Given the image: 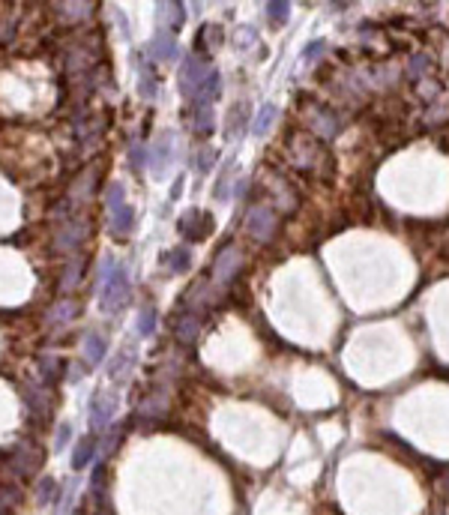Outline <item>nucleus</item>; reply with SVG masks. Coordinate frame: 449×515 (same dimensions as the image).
<instances>
[{
	"label": "nucleus",
	"instance_id": "obj_1",
	"mask_svg": "<svg viewBox=\"0 0 449 515\" xmlns=\"http://www.w3.org/2000/svg\"><path fill=\"white\" fill-rule=\"evenodd\" d=\"M126 300H129V279H126V270L117 264L111 273L105 276V285H102V309L105 312H117L123 309Z\"/></svg>",
	"mask_w": 449,
	"mask_h": 515
},
{
	"label": "nucleus",
	"instance_id": "obj_2",
	"mask_svg": "<svg viewBox=\"0 0 449 515\" xmlns=\"http://www.w3.org/2000/svg\"><path fill=\"white\" fill-rule=\"evenodd\" d=\"M278 228V216L269 210L267 204H255L249 210L246 216V231H249V237L251 240H258V243H269L273 240V234Z\"/></svg>",
	"mask_w": 449,
	"mask_h": 515
},
{
	"label": "nucleus",
	"instance_id": "obj_3",
	"mask_svg": "<svg viewBox=\"0 0 449 515\" xmlns=\"http://www.w3.org/2000/svg\"><path fill=\"white\" fill-rule=\"evenodd\" d=\"M287 153H291V162L300 171H314V165H318L321 162V147L318 144H314L309 135H291V138H287Z\"/></svg>",
	"mask_w": 449,
	"mask_h": 515
},
{
	"label": "nucleus",
	"instance_id": "obj_4",
	"mask_svg": "<svg viewBox=\"0 0 449 515\" xmlns=\"http://www.w3.org/2000/svg\"><path fill=\"white\" fill-rule=\"evenodd\" d=\"M207 72H210V66H207V60H201L198 54H189L186 63L180 66V90H183V96L195 99L198 87H201V81L207 78Z\"/></svg>",
	"mask_w": 449,
	"mask_h": 515
},
{
	"label": "nucleus",
	"instance_id": "obj_5",
	"mask_svg": "<svg viewBox=\"0 0 449 515\" xmlns=\"http://www.w3.org/2000/svg\"><path fill=\"white\" fill-rule=\"evenodd\" d=\"M240 267H242V252L237 246H222V252L213 261V279L219 285H228L240 273Z\"/></svg>",
	"mask_w": 449,
	"mask_h": 515
},
{
	"label": "nucleus",
	"instance_id": "obj_6",
	"mask_svg": "<svg viewBox=\"0 0 449 515\" xmlns=\"http://www.w3.org/2000/svg\"><path fill=\"white\" fill-rule=\"evenodd\" d=\"M213 231V216L210 213H204V210H186L183 216H180V234L189 240V243H198V240H204L207 234Z\"/></svg>",
	"mask_w": 449,
	"mask_h": 515
},
{
	"label": "nucleus",
	"instance_id": "obj_7",
	"mask_svg": "<svg viewBox=\"0 0 449 515\" xmlns=\"http://www.w3.org/2000/svg\"><path fill=\"white\" fill-rule=\"evenodd\" d=\"M114 413H117V395L96 393L90 399V426H93V431H102L114 420Z\"/></svg>",
	"mask_w": 449,
	"mask_h": 515
},
{
	"label": "nucleus",
	"instance_id": "obj_8",
	"mask_svg": "<svg viewBox=\"0 0 449 515\" xmlns=\"http://www.w3.org/2000/svg\"><path fill=\"white\" fill-rule=\"evenodd\" d=\"M309 132H314L318 138H336L338 135V117L329 111V108H321L314 111V117L309 120Z\"/></svg>",
	"mask_w": 449,
	"mask_h": 515
},
{
	"label": "nucleus",
	"instance_id": "obj_9",
	"mask_svg": "<svg viewBox=\"0 0 449 515\" xmlns=\"http://www.w3.org/2000/svg\"><path fill=\"white\" fill-rule=\"evenodd\" d=\"M84 234H87V222H69V225H63V228H60V234H57V240H54V246H57L60 252L63 249H75L78 246V243L81 240H84Z\"/></svg>",
	"mask_w": 449,
	"mask_h": 515
},
{
	"label": "nucleus",
	"instance_id": "obj_10",
	"mask_svg": "<svg viewBox=\"0 0 449 515\" xmlns=\"http://www.w3.org/2000/svg\"><path fill=\"white\" fill-rule=\"evenodd\" d=\"M147 54L156 63H165V60H174L177 57V39L171 33H159L156 39L147 45Z\"/></svg>",
	"mask_w": 449,
	"mask_h": 515
},
{
	"label": "nucleus",
	"instance_id": "obj_11",
	"mask_svg": "<svg viewBox=\"0 0 449 515\" xmlns=\"http://www.w3.org/2000/svg\"><path fill=\"white\" fill-rule=\"evenodd\" d=\"M105 350H108V341L105 336H99V333H87L84 336V363L93 368L105 359Z\"/></svg>",
	"mask_w": 449,
	"mask_h": 515
},
{
	"label": "nucleus",
	"instance_id": "obj_12",
	"mask_svg": "<svg viewBox=\"0 0 449 515\" xmlns=\"http://www.w3.org/2000/svg\"><path fill=\"white\" fill-rule=\"evenodd\" d=\"M93 456H96V438L87 435L84 440H78L75 449H72V471H84V467H90Z\"/></svg>",
	"mask_w": 449,
	"mask_h": 515
},
{
	"label": "nucleus",
	"instance_id": "obj_13",
	"mask_svg": "<svg viewBox=\"0 0 449 515\" xmlns=\"http://www.w3.org/2000/svg\"><path fill=\"white\" fill-rule=\"evenodd\" d=\"M219 90H222V78H219V72H216V69H210V72H207V78L201 81V87H198L192 102L195 105H210L213 99L219 96Z\"/></svg>",
	"mask_w": 449,
	"mask_h": 515
},
{
	"label": "nucleus",
	"instance_id": "obj_14",
	"mask_svg": "<svg viewBox=\"0 0 449 515\" xmlns=\"http://www.w3.org/2000/svg\"><path fill=\"white\" fill-rule=\"evenodd\" d=\"M132 225H135V210H132V207H129V204L114 207V210H111V231H117V234H129Z\"/></svg>",
	"mask_w": 449,
	"mask_h": 515
},
{
	"label": "nucleus",
	"instance_id": "obj_15",
	"mask_svg": "<svg viewBox=\"0 0 449 515\" xmlns=\"http://www.w3.org/2000/svg\"><path fill=\"white\" fill-rule=\"evenodd\" d=\"M276 117H278V108L276 105H260L255 123H251V135H258V138H260V135H267L269 126L276 123Z\"/></svg>",
	"mask_w": 449,
	"mask_h": 515
},
{
	"label": "nucleus",
	"instance_id": "obj_16",
	"mask_svg": "<svg viewBox=\"0 0 449 515\" xmlns=\"http://www.w3.org/2000/svg\"><path fill=\"white\" fill-rule=\"evenodd\" d=\"M192 129H195V135H210L213 132V108L210 105H195Z\"/></svg>",
	"mask_w": 449,
	"mask_h": 515
},
{
	"label": "nucleus",
	"instance_id": "obj_17",
	"mask_svg": "<svg viewBox=\"0 0 449 515\" xmlns=\"http://www.w3.org/2000/svg\"><path fill=\"white\" fill-rule=\"evenodd\" d=\"M186 21V12L180 3H159V24H168V27H177Z\"/></svg>",
	"mask_w": 449,
	"mask_h": 515
},
{
	"label": "nucleus",
	"instance_id": "obj_18",
	"mask_svg": "<svg viewBox=\"0 0 449 515\" xmlns=\"http://www.w3.org/2000/svg\"><path fill=\"white\" fill-rule=\"evenodd\" d=\"M198 330H201V318H198V315H183V318H180V324H177V339L180 341H192L195 336H198Z\"/></svg>",
	"mask_w": 449,
	"mask_h": 515
},
{
	"label": "nucleus",
	"instance_id": "obj_19",
	"mask_svg": "<svg viewBox=\"0 0 449 515\" xmlns=\"http://www.w3.org/2000/svg\"><path fill=\"white\" fill-rule=\"evenodd\" d=\"M168 156H171V135H162L159 144H156V147H153V156H150L153 168H156L159 174L168 168Z\"/></svg>",
	"mask_w": 449,
	"mask_h": 515
},
{
	"label": "nucleus",
	"instance_id": "obj_20",
	"mask_svg": "<svg viewBox=\"0 0 449 515\" xmlns=\"http://www.w3.org/2000/svg\"><path fill=\"white\" fill-rule=\"evenodd\" d=\"M222 45V27L219 24H210V27H201V39H198V48H207V51H216Z\"/></svg>",
	"mask_w": 449,
	"mask_h": 515
},
{
	"label": "nucleus",
	"instance_id": "obj_21",
	"mask_svg": "<svg viewBox=\"0 0 449 515\" xmlns=\"http://www.w3.org/2000/svg\"><path fill=\"white\" fill-rule=\"evenodd\" d=\"M162 261H165V267L171 270V273H186L189 270V252L186 249H171Z\"/></svg>",
	"mask_w": 449,
	"mask_h": 515
},
{
	"label": "nucleus",
	"instance_id": "obj_22",
	"mask_svg": "<svg viewBox=\"0 0 449 515\" xmlns=\"http://www.w3.org/2000/svg\"><path fill=\"white\" fill-rule=\"evenodd\" d=\"M78 315V306L72 303V300H60L57 303V309H54L51 315H48V321L51 324H60V321H69V318H75Z\"/></svg>",
	"mask_w": 449,
	"mask_h": 515
},
{
	"label": "nucleus",
	"instance_id": "obj_23",
	"mask_svg": "<svg viewBox=\"0 0 449 515\" xmlns=\"http://www.w3.org/2000/svg\"><path fill=\"white\" fill-rule=\"evenodd\" d=\"M246 117H249V108H246V105H237V108H233V111L228 114V135H231V138L242 132V123H246Z\"/></svg>",
	"mask_w": 449,
	"mask_h": 515
},
{
	"label": "nucleus",
	"instance_id": "obj_24",
	"mask_svg": "<svg viewBox=\"0 0 449 515\" xmlns=\"http://www.w3.org/2000/svg\"><path fill=\"white\" fill-rule=\"evenodd\" d=\"M153 327H156V309L153 306H144L141 309V318H138V336H150Z\"/></svg>",
	"mask_w": 449,
	"mask_h": 515
},
{
	"label": "nucleus",
	"instance_id": "obj_25",
	"mask_svg": "<svg viewBox=\"0 0 449 515\" xmlns=\"http://www.w3.org/2000/svg\"><path fill=\"white\" fill-rule=\"evenodd\" d=\"M90 491H93V498L102 503L105 500V465H96L93 467V480H90Z\"/></svg>",
	"mask_w": 449,
	"mask_h": 515
},
{
	"label": "nucleus",
	"instance_id": "obj_26",
	"mask_svg": "<svg viewBox=\"0 0 449 515\" xmlns=\"http://www.w3.org/2000/svg\"><path fill=\"white\" fill-rule=\"evenodd\" d=\"M147 159H150L147 150H144L141 144H132V147H129V165H132L135 174H141V171L147 168Z\"/></svg>",
	"mask_w": 449,
	"mask_h": 515
},
{
	"label": "nucleus",
	"instance_id": "obj_27",
	"mask_svg": "<svg viewBox=\"0 0 449 515\" xmlns=\"http://www.w3.org/2000/svg\"><path fill=\"white\" fill-rule=\"evenodd\" d=\"M36 498H39V503H54V500H57V483H54L51 476H42Z\"/></svg>",
	"mask_w": 449,
	"mask_h": 515
},
{
	"label": "nucleus",
	"instance_id": "obj_28",
	"mask_svg": "<svg viewBox=\"0 0 449 515\" xmlns=\"http://www.w3.org/2000/svg\"><path fill=\"white\" fill-rule=\"evenodd\" d=\"M138 69H141V96H153L156 93V78H153V72L147 69V63L138 60Z\"/></svg>",
	"mask_w": 449,
	"mask_h": 515
},
{
	"label": "nucleus",
	"instance_id": "obj_29",
	"mask_svg": "<svg viewBox=\"0 0 449 515\" xmlns=\"http://www.w3.org/2000/svg\"><path fill=\"white\" fill-rule=\"evenodd\" d=\"M231 186H233V168H228L222 174V180H219V186H216V201H228L231 198Z\"/></svg>",
	"mask_w": 449,
	"mask_h": 515
},
{
	"label": "nucleus",
	"instance_id": "obj_30",
	"mask_svg": "<svg viewBox=\"0 0 449 515\" xmlns=\"http://www.w3.org/2000/svg\"><path fill=\"white\" fill-rule=\"evenodd\" d=\"M69 440H72V426H69V422H60L57 435H54V453H63Z\"/></svg>",
	"mask_w": 449,
	"mask_h": 515
},
{
	"label": "nucleus",
	"instance_id": "obj_31",
	"mask_svg": "<svg viewBox=\"0 0 449 515\" xmlns=\"http://www.w3.org/2000/svg\"><path fill=\"white\" fill-rule=\"evenodd\" d=\"M60 368H63V359H57V357H42V375H45V381H54V377L60 375Z\"/></svg>",
	"mask_w": 449,
	"mask_h": 515
},
{
	"label": "nucleus",
	"instance_id": "obj_32",
	"mask_svg": "<svg viewBox=\"0 0 449 515\" xmlns=\"http://www.w3.org/2000/svg\"><path fill=\"white\" fill-rule=\"evenodd\" d=\"M123 198H126V189H123V183H111V186H108V198H105V201H108V210H114V207L126 204Z\"/></svg>",
	"mask_w": 449,
	"mask_h": 515
},
{
	"label": "nucleus",
	"instance_id": "obj_33",
	"mask_svg": "<svg viewBox=\"0 0 449 515\" xmlns=\"http://www.w3.org/2000/svg\"><path fill=\"white\" fill-rule=\"evenodd\" d=\"M287 12H291V6H287V3H278V0H276V3H267V15H269V21H287Z\"/></svg>",
	"mask_w": 449,
	"mask_h": 515
},
{
	"label": "nucleus",
	"instance_id": "obj_34",
	"mask_svg": "<svg viewBox=\"0 0 449 515\" xmlns=\"http://www.w3.org/2000/svg\"><path fill=\"white\" fill-rule=\"evenodd\" d=\"M129 363H132V354H129V350H123V354L111 363V377H123L126 368H129Z\"/></svg>",
	"mask_w": 449,
	"mask_h": 515
},
{
	"label": "nucleus",
	"instance_id": "obj_35",
	"mask_svg": "<svg viewBox=\"0 0 449 515\" xmlns=\"http://www.w3.org/2000/svg\"><path fill=\"white\" fill-rule=\"evenodd\" d=\"M15 500H18V491L12 489V485H0V512H3L6 507H12Z\"/></svg>",
	"mask_w": 449,
	"mask_h": 515
},
{
	"label": "nucleus",
	"instance_id": "obj_36",
	"mask_svg": "<svg viewBox=\"0 0 449 515\" xmlns=\"http://www.w3.org/2000/svg\"><path fill=\"white\" fill-rule=\"evenodd\" d=\"M213 165H216V150H201V159H198V168H201L204 174H207V171H210Z\"/></svg>",
	"mask_w": 449,
	"mask_h": 515
},
{
	"label": "nucleus",
	"instance_id": "obj_37",
	"mask_svg": "<svg viewBox=\"0 0 449 515\" xmlns=\"http://www.w3.org/2000/svg\"><path fill=\"white\" fill-rule=\"evenodd\" d=\"M323 48H327V42H321V39H318V42H312V45H305V51H303V57H305V60H314V57H318V54H321Z\"/></svg>",
	"mask_w": 449,
	"mask_h": 515
},
{
	"label": "nucleus",
	"instance_id": "obj_38",
	"mask_svg": "<svg viewBox=\"0 0 449 515\" xmlns=\"http://www.w3.org/2000/svg\"><path fill=\"white\" fill-rule=\"evenodd\" d=\"M90 3H69V6H63V15H69V18H78L81 12L78 9H87Z\"/></svg>",
	"mask_w": 449,
	"mask_h": 515
},
{
	"label": "nucleus",
	"instance_id": "obj_39",
	"mask_svg": "<svg viewBox=\"0 0 449 515\" xmlns=\"http://www.w3.org/2000/svg\"><path fill=\"white\" fill-rule=\"evenodd\" d=\"M72 515H84V509H75V512H72Z\"/></svg>",
	"mask_w": 449,
	"mask_h": 515
}]
</instances>
